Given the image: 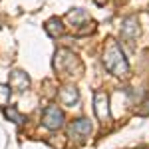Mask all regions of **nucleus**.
Returning <instances> with one entry per match:
<instances>
[{
  "mask_svg": "<svg viewBox=\"0 0 149 149\" xmlns=\"http://www.w3.org/2000/svg\"><path fill=\"white\" fill-rule=\"evenodd\" d=\"M70 133H72V135H80V137L90 135V133H92V123H90V119H78V121H74V123L70 125Z\"/></svg>",
  "mask_w": 149,
  "mask_h": 149,
  "instance_id": "nucleus-6",
  "label": "nucleus"
},
{
  "mask_svg": "<svg viewBox=\"0 0 149 149\" xmlns=\"http://www.w3.org/2000/svg\"><path fill=\"white\" fill-rule=\"evenodd\" d=\"M10 86H12V90L24 92L30 86V78L24 72H20V70H14V72H10Z\"/></svg>",
  "mask_w": 149,
  "mask_h": 149,
  "instance_id": "nucleus-5",
  "label": "nucleus"
},
{
  "mask_svg": "<svg viewBox=\"0 0 149 149\" xmlns=\"http://www.w3.org/2000/svg\"><path fill=\"white\" fill-rule=\"evenodd\" d=\"M121 36L125 40H135L139 36V24L135 16H129L123 20V26H121Z\"/></svg>",
  "mask_w": 149,
  "mask_h": 149,
  "instance_id": "nucleus-4",
  "label": "nucleus"
},
{
  "mask_svg": "<svg viewBox=\"0 0 149 149\" xmlns=\"http://www.w3.org/2000/svg\"><path fill=\"white\" fill-rule=\"evenodd\" d=\"M78 100H80V93L76 88H64L60 92V102L64 105H74V103H78Z\"/></svg>",
  "mask_w": 149,
  "mask_h": 149,
  "instance_id": "nucleus-7",
  "label": "nucleus"
},
{
  "mask_svg": "<svg viewBox=\"0 0 149 149\" xmlns=\"http://www.w3.org/2000/svg\"><path fill=\"white\" fill-rule=\"evenodd\" d=\"M46 32L52 38H58V36L64 34V26H62V20L60 18H52V20H48L46 22Z\"/></svg>",
  "mask_w": 149,
  "mask_h": 149,
  "instance_id": "nucleus-8",
  "label": "nucleus"
},
{
  "mask_svg": "<svg viewBox=\"0 0 149 149\" xmlns=\"http://www.w3.org/2000/svg\"><path fill=\"white\" fill-rule=\"evenodd\" d=\"M68 20L74 26H80L81 20H88V14H86V10H81V8H74L72 12H68Z\"/></svg>",
  "mask_w": 149,
  "mask_h": 149,
  "instance_id": "nucleus-9",
  "label": "nucleus"
},
{
  "mask_svg": "<svg viewBox=\"0 0 149 149\" xmlns=\"http://www.w3.org/2000/svg\"><path fill=\"white\" fill-rule=\"evenodd\" d=\"M44 125L48 129H60L64 125V113L58 105H48L44 109Z\"/></svg>",
  "mask_w": 149,
  "mask_h": 149,
  "instance_id": "nucleus-2",
  "label": "nucleus"
},
{
  "mask_svg": "<svg viewBox=\"0 0 149 149\" xmlns=\"http://www.w3.org/2000/svg\"><path fill=\"white\" fill-rule=\"evenodd\" d=\"M6 115H8V117H12V119H14L16 123H22V121H24V117L18 113V111H16L14 107H8V109H6Z\"/></svg>",
  "mask_w": 149,
  "mask_h": 149,
  "instance_id": "nucleus-11",
  "label": "nucleus"
},
{
  "mask_svg": "<svg viewBox=\"0 0 149 149\" xmlns=\"http://www.w3.org/2000/svg\"><path fill=\"white\" fill-rule=\"evenodd\" d=\"M103 64L113 76H127L129 74V66H127L125 58L121 54V50L117 46V42L109 40V44L105 48V56H103Z\"/></svg>",
  "mask_w": 149,
  "mask_h": 149,
  "instance_id": "nucleus-1",
  "label": "nucleus"
},
{
  "mask_svg": "<svg viewBox=\"0 0 149 149\" xmlns=\"http://www.w3.org/2000/svg\"><path fill=\"white\" fill-rule=\"evenodd\" d=\"M95 115H97V119H102V121H107L109 119V107H107V93L105 92H97L95 93Z\"/></svg>",
  "mask_w": 149,
  "mask_h": 149,
  "instance_id": "nucleus-3",
  "label": "nucleus"
},
{
  "mask_svg": "<svg viewBox=\"0 0 149 149\" xmlns=\"http://www.w3.org/2000/svg\"><path fill=\"white\" fill-rule=\"evenodd\" d=\"M8 100H10V88L0 86V105H6Z\"/></svg>",
  "mask_w": 149,
  "mask_h": 149,
  "instance_id": "nucleus-10",
  "label": "nucleus"
},
{
  "mask_svg": "<svg viewBox=\"0 0 149 149\" xmlns=\"http://www.w3.org/2000/svg\"><path fill=\"white\" fill-rule=\"evenodd\" d=\"M145 107L141 109V113H149V95H147V100H145V103H143Z\"/></svg>",
  "mask_w": 149,
  "mask_h": 149,
  "instance_id": "nucleus-12",
  "label": "nucleus"
}]
</instances>
